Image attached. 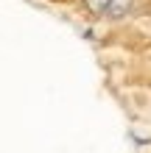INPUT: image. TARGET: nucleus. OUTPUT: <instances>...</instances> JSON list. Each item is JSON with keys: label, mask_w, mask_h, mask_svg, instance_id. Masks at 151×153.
Wrapping results in <instances>:
<instances>
[{"label": "nucleus", "mask_w": 151, "mask_h": 153, "mask_svg": "<svg viewBox=\"0 0 151 153\" xmlns=\"http://www.w3.org/2000/svg\"><path fill=\"white\" fill-rule=\"evenodd\" d=\"M134 8H137V0H109L104 20L106 22H123L134 14Z\"/></svg>", "instance_id": "nucleus-1"}, {"label": "nucleus", "mask_w": 151, "mask_h": 153, "mask_svg": "<svg viewBox=\"0 0 151 153\" xmlns=\"http://www.w3.org/2000/svg\"><path fill=\"white\" fill-rule=\"evenodd\" d=\"M106 6H109V0H78V8H81V14L87 17V20H92V22L104 20Z\"/></svg>", "instance_id": "nucleus-2"}]
</instances>
